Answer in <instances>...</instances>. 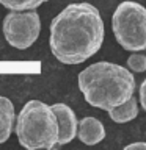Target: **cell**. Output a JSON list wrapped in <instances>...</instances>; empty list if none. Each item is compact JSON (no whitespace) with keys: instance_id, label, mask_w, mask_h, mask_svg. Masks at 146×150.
Here are the masks:
<instances>
[{"instance_id":"9c48e42d","label":"cell","mask_w":146,"mask_h":150,"mask_svg":"<svg viewBox=\"0 0 146 150\" xmlns=\"http://www.w3.org/2000/svg\"><path fill=\"white\" fill-rule=\"evenodd\" d=\"M107 112L113 122H116V124H127V122L134 120L138 116V100L132 96L129 100H126L121 105L112 108Z\"/></svg>"},{"instance_id":"6da1fadb","label":"cell","mask_w":146,"mask_h":150,"mask_svg":"<svg viewBox=\"0 0 146 150\" xmlns=\"http://www.w3.org/2000/svg\"><path fill=\"white\" fill-rule=\"evenodd\" d=\"M50 52L61 64H80L101 50L105 28L99 9L88 2L69 3L52 19Z\"/></svg>"},{"instance_id":"5b68a950","label":"cell","mask_w":146,"mask_h":150,"mask_svg":"<svg viewBox=\"0 0 146 150\" xmlns=\"http://www.w3.org/2000/svg\"><path fill=\"white\" fill-rule=\"evenodd\" d=\"M2 31L11 47L17 50H25L31 47L39 38L41 17L36 9L9 11L3 17Z\"/></svg>"},{"instance_id":"7c38bea8","label":"cell","mask_w":146,"mask_h":150,"mask_svg":"<svg viewBox=\"0 0 146 150\" xmlns=\"http://www.w3.org/2000/svg\"><path fill=\"white\" fill-rule=\"evenodd\" d=\"M138 103L141 105V108L146 112V78L141 81V84L138 86Z\"/></svg>"},{"instance_id":"52a82bcc","label":"cell","mask_w":146,"mask_h":150,"mask_svg":"<svg viewBox=\"0 0 146 150\" xmlns=\"http://www.w3.org/2000/svg\"><path fill=\"white\" fill-rule=\"evenodd\" d=\"M105 128L99 119L93 116H87L79 122L77 125V136L80 142L85 145H96L105 139Z\"/></svg>"},{"instance_id":"30bf717a","label":"cell","mask_w":146,"mask_h":150,"mask_svg":"<svg viewBox=\"0 0 146 150\" xmlns=\"http://www.w3.org/2000/svg\"><path fill=\"white\" fill-rule=\"evenodd\" d=\"M46 2L49 0H0V5H3L9 11H24V9H36Z\"/></svg>"},{"instance_id":"7a4b0ae2","label":"cell","mask_w":146,"mask_h":150,"mask_svg":"<svg viewBox=\"0 0 146 150\" xmlns=\"http://www.w3.org/2000/svg\"><path fill=\"white\" fill-rule=\"evenodd\" d=\"M79 89L87 103L110 111L135 94V77L124 66L110 61H97L79 74Z\"/></svg>"},{"instance_id":"4fadbf2b","label":"cell","mask_w":146,"mask_h":150,"mask_svg":"<svg viewBox=\"0 0 146 150\" xmlns=\"http://www.w3.org/2000/svg\"><path fill=\"white\" fill-rule=\"evenodd\" d=\"M132 149H146V142H132L124 147V150H132Z\"/></svg>"},{"instance_id":"277c9868","label":"cell","mask_w":146,"mask_h":150,"mask_svg":"<svg viewBox=\"0 0 146 150\" xmlns=\"http://www.w3.org/2000/svg\"><path fill=\"white\" fill-rule=\"evenodd\" d=\"M112 31L124 50H146V8L134 0L121 2L112 16Z\"/></svg>"},{"instance_id":"8fae6325","label":"cell","mask_w":146,"mask_h":150,"mask_svg":"<svg viewBox=\"0 0 146 150\" xmlns=\"http://www.w3.org/2000/svg\"><path fill=\"white\" fill-rule=\"evenodd\" d=\"M127 69L135 74L146 72V55L143 52H132L127 58Z\"/></svg>"},{"instance_id":"8992f818","label":"cell","mask_w":146,"mask_h":150,"mask_svg":"<svg viewBox=\"0 0 146 150\" xmlns=\"http://www.w3.org/2000/svg\"><path fill=\"white\" fill-rule=\"evenodd\" d=\"M52 111L55 112L57 122H58V141L57 144L66 145L77 138V116H75L74 110L66 103H54L50 105Z\"/></svg>"},{"instance_id":"ba28073f","label":"cell","mask_w":146,"mask_h":150,"mask_svg":"<svg viewBox=\"0 0 146 150\" xmlns=\"http://www.w3.org/2000/svg\"><path fill=\"white\" fill-rule=\"evenodd\" d=\"M16 111L14 105L8 97L0 96V144L6 142L14 130Z\"/></svg>"},{"instance_id":"3957f363","label":"cell","mask_w":146,"mask_h":150,"mask_svg":"<svg viewBox=\"0 0 146 150\" xmlns=\"http://www.w3.org/2000/svg\"><path fill=\"white\" fill-rule=\"evenodd\" d=\"M16 134L22 147L28 150L57 149L58 122L50 105L41 100H28L16 119Z\"/></svg>"}]
</instances>
